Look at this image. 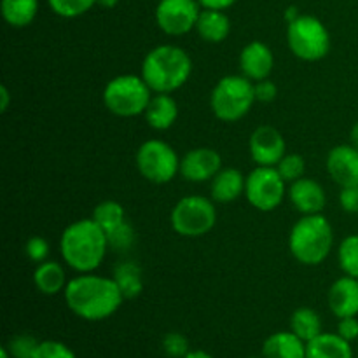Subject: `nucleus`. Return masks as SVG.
I'll list each match as a JSON object with an SVG mask.
<instances>
[{"label":"nucleus","mask_w":358,"mask_h":358,"mask_svg":"<svg viewBox=\"0 0 358 358\" xmlns=\"http://www.w3.org/2000/svg\"><path fill=\"white\" fill-rule=\"evenodd\" d=\"M65 303L73 315L87 322H100L112 317L121 308L124 296L110 276L79 273L65 287Z\"/></svg>","instance_id":"obj_1"},{"label":"nucleus","mask_w":358,"mask_h":358,"mask_svg":"<svg viewBox=\"0 0 358 358\" xmlns=\"http://www.w3.org/2000/svg\"><path fill=\"white\" fill-rule=\"evenodd\" d=\"M108 248L107 233L91 217L69 224L59 240L63 261L77 273H93L100 268Z\"/></svg>","instance_id":"obj_2"},{"label":"nucleus","mask_w":358,"mask_h":358,"mask_svg":"<svg viewBox=\"0 0 358 358\" xmlns=\"http://www.w3.org/2000/svg\"><path fill=\"white\" fill-rule=\"evenodd\" d=\"M192 73V59L187 51L173 44L150 49L142 62L143 77L154 93H173L184 86Z\"/></svg>","instance_id":"obj_3"},{"label":"nucleus","mask_w":358,"mask_h":358,"mask_svg":"<svg viewBox=\"0 0 358 358\" xmlns=\"http://www.w3.org/2000/svg\"><path fill=\"white\" fill-rule=\"evenodd\" d=\"M334 247V231L322 213L304 215L294 224L289 236L290 254L304 266H318Z\"/></svg>","instance_id":"obj_4"},{"label":"nucleus","mask_w":358,"mask_h":358,"mask_svg":"<svg viewBox=\"0 0 358 358\" xmlns=\"http://www.w3.org/2000/svg\"><path fill=\"white\" fill-rule=\"evenodd\" d=\"M154 91L142 76L122 73L107 83L103 90V105L117 117H136L143 114Z\"/></svg>","instance_id":"obj_5"},{"label":"nucleus","mask_w":358,"mask_h":358,"mask_svg":"<svg viewBox=\"0 0 358 358\" xmlns=\"http://www.w3.org/2000/svg\"><path fill=\"white\" fill-rule=\"evenodd\" d=\"M254 103V83L245 76L222 77L210 94V107L215 117L224 122L240 121Z\"/></svg>","instance_id":"obj_6"},{"label":"nucleus","mask_w":358,"mask_h":358,"mask_svg":"<svg viewBox=\"0 0 358 358\" xmlns=\"http://www.w3.org/2000/svg\"><path fill=\"white\" fill-rule=\"evenodd\" d=\"M287 44L303 62H320L331 51V34L318 17L299 14L287 27Z\"/></svg>","instance_id":"obj_7"},{"label":"nucleus","mask_w":358,"mask_h":358,"mask_svg":"<svg viewBox=\"0 0 358 358\" xmlns=\"http://www.w3.org/2000/svg\"><path fill=\"white\" fill-rule=\"evenodd\" d=\"M171 227L184 238H199L208 234L217 222L213 199L205 196H185L171 210Z\"/></svg>","instance_id":"obj_8"},{"label":"nucleus","mask_w":358,"mask_h":358,"mask_svg":"<svg viewBox=\"0 0 358 358\" xmlns=\"http://www.w3.org/2000/svg\"><path fill=\"white\" fill-rule=\"evenodd\" d=\"M135 161L140 175L152 184H168L180 173V157L163 140L143 142L136 150Z\"/></svg>","instance_id":"obj_9"},{"label":"nucleus","mask_w":358,"mask_h":358,"mask_svg":"<svg viewBox=\"0 0 358 358\" xmlns=\"http://www.w3.org/2000/svg\"><path fill=\"white\" fill-rule=\"evenodd\" d=\"M287 196V182L276 166H257L247 175L245 198L259 212H273Z\"/></svg>","instance_id":"obj_10"},{"label":"nucleus","mask_w":358,"mask_h":358,"mask_svg":"<svg viewBox=\"0 0 358 358\" xmlns=\"http://www.w3.org/2000/svg\"><path fill=\"white\" fill-rule=\"evenodd\" d=\"M203 7L198 0H159L156 7V23L171 37L194 30Z\"/></svg>","instance_id":"obj_11"},{"label":"nucleus","mask_w":358,"mask_h":358,"mask_svg":"<svg viewBox=\"0 0 358 358\" xmlns=\"http://www.w3.org/2000/svg\"><path fill=\"white\" fill-rule=\"evenodd\" d=\"M248 149L257 166H276L287 154V143L276 128L259 126L248 140Z\"/></svg>","instance_id":"obj_12"},{"label":"nucleus","mask_w":358,"mask_h":358,"mask_svg":"<svg viewBox=\"0 0 358 358\" xmlns=\"http://www.w3.org/2000/svg\"><path fill=\"white\" fill-rule=\"evenodd\" d=\"M222 170V157L215 149L198 147L191 149L180 159V175L187 182H208Z\"/></svg>","instance_id":"obj_13"},{"label":"nucleus","mask_w":358,"mask_h":358,"mask_svg":"<svg viewBox=\"0 0 358 358\" xmlns=\"http://www.w3.org/2000/svg\"><path fill=\"white\" fill-rule=\"evenodd\" d=\"M287 196H289L294 208L303 213V215L322 213V210L325 208V201H327L325 189L322 187L320 182L310 177H303L289 184Z\"/></svg>","instance_id":"obj_14"},{"label":"nucleus","mask_w":358,"mask_h":358,"mask_svg":"<svg viewBox=\"0 0 358 358\" xmlns=\"http://www.w3.org/2000/svg\"><path fill=\"white\" fill-rule=\"evenodd\" d=\"M327 171L339 187L358 185V149L343 143L331 149L327 156Z\"/></svg>","instance_id":"obj_15"},{"label":"nucleus","mask_w":358,"mask_h":358,"mask_svg":"<svg viewBox=\"0 0 358 358\" xmlns=\"http://www.w3.org/2000/svg\"><path fill=\"white\" fill-rule=\"evenodd\" d=\"M275 66V56L269 45L261 41H252L241 49L240 52V69L241 76L250 79L252 83L268 79L269 73Z\"/></svg>","instance_id":"obj_16"},{"label":"nucleus","mask_w":358,"mask_h":358,"mask_svg":"<svg viewBox=\"0 0 358 358\" xmlns=\"http://www.w3.org/2000/svg\"><path fill=\"white\" fill-rule=\"evenodd\" d=\"M329 308L338 318L358 315V278L341 276L329 289Z\"/></svg>","instance_id":"obj_17"},{"label":"nucleus","mask_w":358,"mask_h":358,"mask_svg":"<svg viewBox=\"0 0 358 358\" xmlns=\"http://www.w3.org/2000/svg\"><path fill=\"white\" fill-rule=\"evenodd\" d=\"M210 184V194L215 203H233L245 194V182L247 177L236 168H222Z\"/></svg>","instance_id":"obj_18"},{"label":"nucleus","mask_w":358,"mask_h":358,"mask_svg":"<svg viewBox=\"0 0 358 358\" xmlns=\"http://www.w3.org/2000/svg\"><path fill=\"white\" fill-rule=\"evenodd\" d=\"M143 115L150 128L166 131L178 119V105L170 93H154Z\"/></svg>","instance_id":"obj_19"},{"label":"nucleus","mask_w":358,"mask_h":358,"mask_svg":"<svg viewBox=\"0 0 358 358\" xmlns=\"http://www.w3.org/2000/svg\"><path fill=\"white\" fill-rule=\"evenodd\" d=\"M264 358H306V343L292 331L275 332L262 345Z\"/></svg>","instance_id":"obj_20"},{"label":"nucleus","mask_w":358,"mask_h":358,"mask_svg":"<svg viewBox=\"0 0 358 358\" xmlns=\"http://www.w3.org/2000/svg\"><path fill=\"white\" fill-rule=\"evenodd\" d=\"M306 358H353V350L338 332H322L306 343Z\"/></svg>","instance_id":"obj_21"},{"label":"nucleus","mask_w":358,"mask_h":358,"mask_svg":"<svg viewBox=\"0 0 358 358\" xmlns=\"http://www.w3.org/2000/svg\"><path fill=\"white\" fill-rule=\"evenodd\" d=\"M196 31L199 37L210 44H219L227 38L231 31V21L224 10L201 9L196 23Z\"/></svg>","instance_id":"obj_22"},{"label":"nucleus","mask_w":358,"mask_h":358,"mask_svg":"<svg viewBox=\"0 0 358 358\" xmlns=\"http://www.w3.org/2000/svg\"><path fill=\"white\" fill-rule=\"evenodd\" d=\"M34 283L41 294L56 296L59 292H65L69 280H66V273L59 262L44 261L35 268Z\"/></svg>","instance_id":"obj_23"},{"label":"nucleus","mask_w":358,"mask_h":358,"mask_svg":"<svg viewBox=\"0 0 358 358\" xmlns=\"http://www.w3.org/2000/svg\"><path fill=\"white\" fill-rule=\"evenodd\" d=\"M0 9L7 24L14 28H24L37 16L38 0H2Z\"/></svg>","instance_id":"obj_24"},{"label":"nucleus","mask_w":358,"mask_h":358,"mask_svg":"<svg viewBox=\"0 0 358 358\" xmlns=\"http://www.w3.org/2000/svg\"><path fill=\"white\" fill-rule=\"evenodd\" d=\"M115 283L121 289L124 299H135L142 294L143 282H142V269L140 266H136L133 261L121 262V264L115 266L114 276Z\"/></svg>","instance_id":"obj_25"},{"label":"nucleus","mask_w":358,"mask_h":358,"mask_svg":"<svg viewBox=\"0 0 358 358\" xmlns=\"http://www.w3.org/2000/svg\"><path fill=\"white\" fill-rule=\"evenodd\" d=\"M290 331L299 336L304 343H310L322 334V318L311 308H299L290 317Z\"/></svg>","instance_id":"obj_26"},{"label":"nucleus","mask_w":358,"mask_h":358,"mask_svg":"<svg viewBox=\"0 0 358 358\" xmlns=\"http://www.w3.org/2000/svg\"><path fill=\"white\" fill-rule=\"evenodd\" d=\"M91 219H93L105 233H110L115 227L121 226L122 222H126L124 206H122L121 203L107 199V201H101L100 205L94 206Z\"/></svg>","instance_id":"obj_27"},{"label":"nucleus","mask_w":358,"mask_h":358,"mask_svg":"<svg viewBox=\"0 0 358 358\" xmlns=\"http://www.w3.org/2000/svg\"><path fill=\"white\" fill-rule=\"evenodd\" d=\"M338 261L345 275L358 278V234H350L339 243Z\"/></svg>","instance_id":"obj_28"},{"label":"nucleus","mask_w":358,"mask_h":358,"mask_svg":"<svg viewBox=\"0 0 358 358\" xmlns=\"http://www.w3.org/2000/svg\"><path fill=\"white\" fill-rule=\"evenodd\" d=\"M276 170L287 184H292V182L306 177V161L299 154H285L282 161L276 164Z\"/></svg>","instance_id":"obj_29"},{"label":"nucleus","mask_w":358,"mask_h":358,"mask_svg":"<svg viewBox=\"0 0 358 358\" xmlns=\"http://www.w3.org/2000/svg\"><path fill=\"white\" fill-rule=\"evenodd\" d=\"M48 3L58 16L79 17L86 14L96 3V0H48Z\"/></svg>","instance_id":"obj_30"},{"label":"nucleus","mask_w":358,"mask_h":358,"mask_svg":"<svg viewBox=\"0 0 358 358\" xmlns=\"http://www.w3.org/2000/svg\"><path fill=\"white\" fill-rule=\"evenodd\" d=\"M41 343L30 334H17L6 345L7 352L13 358H34Z\"/></svg>","instance_id":"obj_31"},{"label":"nucleus","mask_w":358,"mask_h":358,"mask_svg":"<svg viewBox=\"0 0 358 358\" xmlns=\"http://www.w3.org/2000/svg\"><path fill=\"white\" fill-rule=\"evenodd\" d=\"M108 238V247H112L114 250H128L135 243V229H133L131 224L126 220L121 226L115 227L114 231L107 233Z\"/></svg>","instance_id":"obj_32"},{"label":"nucleus","mask_w":358,"mask_h":358,"mask_svg":"<svg viewBox=\"0 0 358 358\" xmlns=\"http://www.w3.org/2000/svg\"><path fill=\"white\" fill-rule=\"evenodd\" d=\"M34 358H77V357L76 353H73L69 346L63 345V343L48 339V341H42L41 345H38Z\"/></svg>","instance_id":"obj_33"},{"label":"nucleus","mask_w":358,"mask_h":358,"mask_svg":"<svg viewBox=\"0 0 358 358\" xmlns=\"http://www.w3.org/2000/svg\"><path fill=\"white\" fill-rule=\"evenodd\" d=\"M163 352L171 358H184L189 353V341L178 332H170L163 338Z\"/></svg>","instance_id":"obj_34"},{"label":"nucleus","mask_w":358,"mask_h":358,"mask_svg":"<svg viewBox=\"0 0 358 358\" xmlns=\"http://www.w3.org/2000/svg\"><path fill=\"white\" fill-rule=\"evenodd\" d=\"M24 252H27L28 259L37 264L48 261L49 255V243L42 236H31L24 245Z\"/></svg>","instance_id":"obj_35"},{"label":"nucleus","mask_w":358,"mask_h":358,"mask_svg":"<svg viewBox=\"0 0 358 358\" xmlns=\"http://www.w3.org/2000/svg\"><path fill=\"white\" fill-rule=\"evenodd\" d=\"M254 93H255V101H262V103H269V101L275 100L278 96V86H276L273 80L262 79L254 83Z\"/></svg>","instance_id":"obj_36"},{"label":"nucleus","mask_w":358,"mask_h":358,"mask_svg":"<svg viewBox=\"0 0 358 358\" xmlns=\"http://www.w3.org/2000/svg\"><path fill=\"white\" fill-rule=\"evenodd\" d=\"M339 205L345 212L358 213V185L341 187L339 192Z\"/></svg>","instance_id":"obj_37"},{"label":"nucleus","mask_w":358,"mask_h":358,"mask_svg":"<svg viewBox=\"0 0 358 358\" xmlns=\"http://www.w3.org/2000/svg\"><path fill=\"white\" fill-rule=\"evenodd\" d=\"M338 334L341 336L343 339L346 341H355L358 338V320L357 317H346V318H339V325H338Z\"/></svg>","instance_id":"obj_38"},{"label":"nucleus","mask_w":358,"mask_h":358,"mask_svg":"<svg viewBox=\"0 0 358 358\" xmlns=\"http://www.w3.org/2000/svg\"><path fill=\"white\" fill-rule=\"evenodd\" d=\"M199 6L203 9H215V10H226L231 6L238 2V0H198Z\"/></svg>","instance_id":"obj_39"},{"label":"nucleus","mask_w":358,"mask_h":358,"mask_svg":"<svg viewBox=\"0 0 358 358\" xmlns=\"http://www.w3.org/2000/svg\"><path fill=\"white\" fill-rule=\"evenodd\" d=\"M0 98H2V103H0V112H6L9 108V101H10V93L6 86L0 87Z\"/></svg>","instance_id":"obj_40"},{"label":"nucleus","mask_w":358,"mask_h":358,"mask_svg":"<svg viewBox=\"0 0 358 358\" xmlns=\"http://www.w3.org/2000/svg\"><path fill=\"white\" fill-rule=\"evenodd\" d=\"M184 358H213L210 353L203 352V350H196V352H189Z\"/></svg>","instance_id":"obj_41"},{"label":"nucleus","mask_w":358,"mask_h":358,"mask_svg":"<svg viewBox=\"0 0 358 358\" xmlns=\"http://www.w3.org/2000/svg\"><path fill=\"white\" fill-rule=\"evenodd\" d=\"M96 3L100 7H103V9H112V7L117 6L119 0H96Z\"/></svg>","instance_id":"obj_42"},{"label":"nucleus","mask_w":358,"mask_h":358,"mask_svg":"<svg viewBox=\"0 0 358 358\" xmlns=\"http://www.w3.org/2000/svg\"><path fill=\"white\" fill-rule=\"evenodd\" d=\"M350 138H352V145L357 147L358 149V121L353 124L352 133H350Z\"/></svg>","instance_id":"obj_43"},{"label":"nucleus","mask_w":358,"mask_h":358,"mask_svg":"<svg viewBox=\"0 0 358 358\" xmlns=\"http://www.w3.org/2000/svg\"><path fill=\"white\" fill-rule=\"evenodd\" d=\"M297 16H299V14H297L296 7H289V9H287V21H289V23H290V21L296 20Z\"/></svg>","instance_id":"obj_44"},{"label":"nucleus","mask_w":358,"mask_h":358,"mask_svg":"<svg viewBox=\"0 0 358 358\" xmlns=\"http://www.w3.org/2000/svg\"><path fill=\"white\" fill-rule=\"evenodd\" d=\"M0 358H13V357L9 355V352H7V348H6V346H3V348L0 350Z\"/></svg>","instance_id":"obj_45"}]
</instances>
